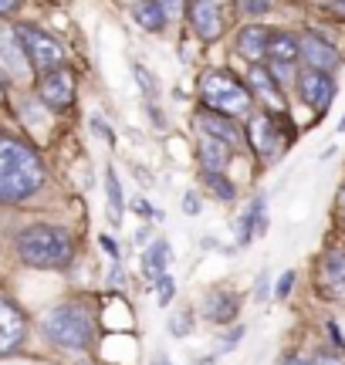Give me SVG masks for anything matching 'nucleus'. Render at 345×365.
Returning a JSON list of instances; mask_svg holds the SVG:
<instances>
[{"mask_svg":"<svg viewBox=\"0 0 345 365\" xmlns=\"http://www.w3.org/2000/svg\"><path fill=\"white\" fill-rule=\"evenodd\" d=\"M302 61L308 68H315V71L332 75L335 68L342 65V54L335 51L329 41H321L319 34H302Z\"/></svg>","mask_w":345,"mask_h":365,"instance_id":"12","label":"nucleus"},{"mask_svg":"<svg viewBox=\"0 0 345 365\" xmlns=\"http://www.w3.org/2000/svg\"><path fill=\"white\" fill-rule=\"evenodd\" d=\"M190 328H193V314L190 312H176L170 318V335H176V339H186Z\"/></svg>","mask_w":345,"mask_h":365,"instance_id":"27","label":"nucleus"},{"mask_svg":"<svg viewBox=\"0 0 345 365\" xmlns=\"http://www.w3.org/2000/svg\"><path fill=\"white\" fill-rule=\"evenodd\" d=\"M200 98H203V108L210 112H220L227 118H240L251 115L254 105V91L247 88V81L234 78L224 68H213L200 78Z\"/></svg>","mask_w":345,"mask_h":365,"instance_id":"4","label":"nucleus"},{"mask_svg":"<svg viewBox=\"0 0 345 365\" xmlns=\"http://www.w3.org/2000/svg\"><path fill=\"white\" fill-rule=\"evenodd\" d=\"M170 240H153L146 247V254H143V271H146L149 281H160L163 274H166V267H170Z\"/></svg>","mask_w":345,"mask_h":365,"instance_id":"18","label":"nucleus"},{"mask_svg":"<svg viewBox=\"0 0 345 365\" xmlns=\"http://www.w3.org/2000/svg\"><path fill=\"white\" fill-rule=\"evenodd\" d=\"M163 4V11L170 14V17H180V14L186 11V0H160Z\"/></svg>","mask_w":345,"mask_h":365,"instance_id":"33","label":"nucleus"},{"mask_svg":"<svg viewBox=\"0 0 345 365\" xmlns=\"http://www.w3.org/2000/svg\"><path fill=\"white\" fill-rule=\"evenodd\" d=\"M308 365H345L339 355H332V352H315L311 359H308Z\"/></svg>","mask_w":345,"mask_h":365,"instance_id":"31","label":"nucleus"},{"mask_svg":"<svg viewBox=\"0 0 345 365\" xmlns=\"http://www.w3.org/2000/svg\"><path fill=\"white\" fill-rule=\"evenodd\" d=\"M197 125L203 135H210L217 143H224L227 149H247V132H240V125L234 118L210 112V108H200L197 112Z\"/></svg>","mask_w":345,"mask_h":365,"instance_id":"8","label":"nucleus"},{"mask_svg":"<svg viewBox=\"0 0 345 365\" xmlns=\"http://www.w3.org/2000/svg\"><path fill=\"white\" fill-rule=\"evenodd\" d=\"M339 4H345V0H339Z\"/></svg>","mask_w":345,"mask_h":365,"instance_id":"43","label":"nucleus"},{"mask_svg":"<svg viewBox=\"0 0 345 365\" xmlns=\"http://www.w3.org/2000/svg\"><path fill=\"white\" fill-rule=\"evenodd\" d=\"M105 196H108V210H112V220H119V217H122V207H125V196H122L119 176H115V170H112V166L105 170Z\"/></svg>","mask_w":345,"mask_h":365,"instance_id":"22","label":"nucleus"},{"mask_svg":"<svg viewBox=\"0 0 345 365\" xmlns=\"http://www.w3.org/2000/svg\"><path fill=\"white\" fill-rule=\"evenodd\" d=\"M38 95L48 108L65 112V108L75 105V75H71L68 68H58V71H51V75H41Z\"/></svg>","mask_w":345,"mask_h":365,"instance_id":"9","label":"nucleus"},{"mask_svg":"<svg viewBox=\"0 0 345 365\" xmlns=\"http://www.w3.org/2000/svg\"><path fill=\"white\" fill-rule=\"evenodd\" d=\"M24 335H27V322L21 314V308L14 301L0 298V355L17 349L24 341Z\"/></svg>","mask_w":345,"mask_h":365,"instance_id":"13","label":"nucleus"},{"mask_svg":"<svg viewBox=\"0 0 345 365\" xmlns=\"http://www.w3.org/2000/svg\"><path fill=\"white\" fill-rule=\"evenodd\" d=\"M183 213H190V217H197V213H200V196L197 193H186L183 196Z\"/></svg>","mask_w":345,"mask_h":365,"instance_id":"35","label":"nucleus"},{"mask_svg":"<svg viewBox=\"0 0 345 365\" xmlns=\"http://www.w3.org/2000/svg\"><path fill=\"white\" fill-rule=\"evenodd\" d=\"M92 129L98 132V135H102L108 145H115V132H112V125H108V122H102V118L95 115V118H92Z\"/></svg>","mask_w":345,"mask_h":365,"instance_id":"30","label":"nucleus"},{"mask_svg":"<svg viewBox=\"0 0 345 365\" xmlns=\"http://www.w3.org/2000/svg\"><path fill=\"white\" fill-rule=\"evenodd\" d=\"M14 247L21 254V261L31 267H65L75 257V240L65 227H54V223H34L24 227Z\"/></svg>","mask_w":345,"mask_h":365,"instance_id":"2","label":"nucleus"},{"mask_svg":"<svg viewBox=\"0 0 345 365\" xmlns=\"http://www.w3.org/2000/svg\"><path fill=\"white\" fill-rule=\"evenodd\" d=\"M17 7V0H0V14H11Z\"/></svg>","mask_w":345,"mask_h":365,"instance_id":"39","label":"nucleus"},{"mask_svg":"<svg viewBox=\"0 0 345 365\" xmlns=\"http://www.w3.org/2000/svg\"><path fill=\"white\" fill-rule=\"evenodd\" d=\"M197 159H200V170H217L224 173L227 159H230V149H227L224 143H217V139H210V135H203L197 145Z\"/></svg>","mask_w":345,"mask_h":365,"instance_id":"20","label":"nucleus"},{"mask_svg":"<svg viewBox=\"0 0 345 365\" xmlns=\"http://www.w3.org/2000/svg\"><path fill=\"white\" fill-rule=\"evenodd\" d=\"M44 335L68 352H85L95 341V314L81 301H65L44 314Z\"/></svg>","mask_w":345,"mask_h":365,"instance_id":"3","label":"nucleus"},{"mask_svg":"<svg viewBox=\"0 0 345 365\" xmlns=\"http://www.w3.org/2000/svg\"><path fill=\"white\" fill-rule=\"evenodd\" d=\"M237 11L244 17H267L274 11V0H237Z\"/></svg>","mask_w":345,"mask_h":365,"instance_id":"25","label":"nucleus"},{"mask_svg":"<svg viewBox=\"0 0 345 365\" xmlns=\"http://www.w3.org/2000/svg\"><path fill=\"white\" fill-rule=\"evenodd\" d=\"M44 182V163L27 143L0 132V203H24Z\"/></svg>","mask_w":345,"mask_h":365,"instance_id":"1","label":"nucleus"},{"mask_svg":"<svg viewBox=\"0 0 345 365\" xmlns=\"http://www.w3.org/2000/svg\"><path fill=\"white\" fill-rule=\"evenodd\" d=\"M302 58V38L294 34H271V44H267V65H284L292 68L294 61Z\"/></svg>","mask_w":345,"mask_h":365,"instance_id":"15","label":"nucleus"},{"mask_svg":"<svg viewBox=\"0 0 345 365\" xmlns=\"http://www.w3.org/2000/svg\"><path fill=\"white\" fill-rule=\"evenodd\" d=\"M200 176H203V182H207V190H210L220 203H234L237 200V186L227 180L224 173H217V170H200Z\"/></svg>","mask_w":345,"mask_h":365,"instance_id":"21","label":"nucleus"},{"mask_svg":"<svg viewBox=\"0 0 345 365\" xmlns=\"http://www.w3.org/2000/svg\"><path fill=\"white\" fill-rule=\"evenodd\" d=\"M190 24L200 41H217L224 31V14L217 0H190Z\"/></svg>","mask_w":345,"mask_h":365,"instance_id":"10","label":"nucleus"},{"mask_svg":"<svg viewBox=\"0 0 345 365\" xmlns=\"http://www.w3.org/2000/svg\"><path fill=\"white\" fill-rule=\"evenodd\" d=\"M133 17L139 27H146L149 34H160L166 31V21H170V14L163 11L160 0H135L133 4Z\"/></svg>","mask_w":345,"mask_h":365,"instance_id":"16","label":"nucleus"},{"mask_svg":"<svg viewBox=\"0 0 345 365\" xmlns=\"http://www.w3.org/2000/svg\"><path fill=\"white\" fill-rule=\"evenodd\" d=\"M153 365H172V362H170V359H156V362H153Z\"/></svg>","mask_w":345,"mask_h":365,"instance_id":"42","label":"nucleus"},{"mask_svg":"<svg viewBox=\"0 0 345 365\" xmlns=\"http://www.w3.org/2000/svg\"><path fill=\"white\" fill-rule=\"evenodd\" d=\"M254 234L264 237L267 234V200L264 196H254Z\"/></svg>","mask_w":345,"mask_h":365,"instance_id":"26","label":"nucleus"},{"mask_svg":"<svg viewBox=\"0 0 345 365\" xmlns=\"http://www.w3.org/2000/svg\"><path fill=\"white\" fill-rule=\"evenodd\" d=\"M240 314V294L230 287H213L210 294L203 298V318L213 325H230L237 322Z\"/></svg>","mask_w":345,"mask_h":365,"instance_id":"11","label":"nucleus"},{"mask_svg":"<svg viewBox=\"0 0 345 365\" xmlns=\"http://www.w3.org/2000/svg\"><path fill=\"white\" fill-rule=\"evenodd\" d=\"M294 129L284 122V115H274V112H261V115L247 118V145L257 153V163H274L281 159V153L288 149Z\"/></svg>","mask_w":345,"mask_h":365,"instance_id":"5","label":"nucleus"},{"mask_svg":"<svg viewBox=\"0 0 345 365\" xmlns=\"http://www.w3.org/2000/svg\"><path fill=\"white\" fill-rule=\"evenodd\" d=\"M319 284H329V287H342L345 284V250L332 247V250H325V254H321Z\"/></svg>","mask_w":345,"mask_h":365,"instance_id":"19","label":"nucleus"},{"mask_svg":"<svg viewBox=\"0 0 345 365\" xmlns=\"http://www.w3.org/2000/svg\"><path fill=\"white\" fill-rule=\"evenodd\" d=\"M267 44H271V34L267 27L261 24H247L237 31V54H244L247 61H261L267 54Z\"/></svg>","mask_w":345,"mask_h":365,"instance_id":"14","label":"nucleus"},{"mask_svg":"<svg viewBox=\"0 0 345 365\" xmlns=\"http://www.w3.org/2000/svg\"><path fill=\"white\" fill-rule=\"evenodd\" d=\"M133 207H135V210H139V213H146V217H153V210H149V207H146V203H143V200H135Z\"/></svg>","mask_w":345,"mask_h":365,"instance_id":"40","label":"nucleus"},{"mask_svg":"<svg viewBox=\"0 0 345 365\" xmlns=\"http://www.w3.org/2000/svg\"><path fill=\"white\" fill-rule=\"evenodd\" d=\"M234 234H237L240 247H244V244H251L254 237H257V234H254V203L237 217V230H234Z\"/></svg>","mask_w":345,"mask_h":365,"instance_id":"24","label":"nucleus"},{"mask_svg":"<svg viewBox=\"0 0 345 365\" xmlns=\"http://www.w3.org/2000/svg\"><path fill=\"white\" fill-rule=\"evenodd\" d=\"M281 365H308V359H305V355H288Z\"/></svg>","mask_w":345,"mask_h":365,"instance_id":"38","label":"nucleus"},{"mask_svg":"<svg viewBox=\"0 0 345 365\" xmlns=\"http://www.w3.org/2000/svg\"><path fill=\"white\" fill-rule=\"evenodd\" d=\"M267 281H271V277H267V274H261V277H257V291H254V294H257V301H264L267 298Z\"/></svg>","mask_w":345,"mask_h":365,"instance_id":"37","label":"nucleus"},{"mask_svg":"<svg viewBox=\"0 0 345 365\" xmlns=\"http://www.w3.org/2000/svg\"><path fill=\"white\" fill-rule=\"evenodd\" d=\"M294 281H298V277H294V271H284V274H281V281H278V287H274V294H278V298L284 301L288 294H292Z\"/></svg>","mask_w":345,"mask_h":365,"instance_id":"29","label":"nucleus"},{"mask_svg":"<svg viewBox=\"0 0 345 365\" xmlns=\"http://www.w3.org/2000/svg\"><path fill=\"white\" fill-rule=\"evenodd\" d=\"M240 339H244V325H240V328H230V331H227V339L220 341V349H234Z\"/></svg>","mask_w":345,"mask_h":365,"instance_id":"34","label":"nucleus"},{"mask_svg":"<svg viewBox=\"0 0 345 365\" xmlns=\"http://www.w3.org/2000/svg\"><path fill=\"white\" fill-rule=\"evenodd\" d=\"M247 88H251L254 95H261L264 102L281 105V85H278V78L267 71V65H251V71H247Z\"/></svg>","mask_w":345,"mask_h":365,"instance_id":"17","label":"nucleus"},{"mask_svg":"<svg viewBox=\"0 0 345 365\" xmlns=\"http://www.w3.org/2000/svg\"><path fill=\"white\" fill-rule=\"evenodd\" d=\"M133 75H135V81H139L143 95H146V102H156V95H160V81L149 75V68L146 65H133Z\"/></svg>","mask_w":345,"mask_h":365,"instance_id":"23","label":"nucleus"},{"mask_svg":"<svg viewBox=\"0 0 345 365\" xmlns=\"http://www.w3.org/2000/svg\"><path fill=\"white\" fill-rule=\"evenodd\" d=\"M298 91H302V102L311 108V112H319L325 115L335 102V81L332 75H325V71H315V68H305L302 75H298Z\"/></svg>","mask_w":345,"mask_h":365,"instance_id":"7","label":"nucleus"},{"mask_svg":"<svg viewBox=\"0 0 345 365\" xmlns=\"http://www.w3.org/2000/svg\"><path fill=\"white\" fill-rule=\"evenodd\" d=\"M156 284V298H160V308H166L172 301V294H176V281H172L170 274H163L160 281H153Z\"/></svg>","mask_w":345,"mask_h":365,"instance_id":"28","label":"nucleus"},{"mask_svg":"<svg viewBox=\"0 0 345 365\" xmlns=\"http://www.w3.org/2000/svg\"><path fill=\"white\" fill-rule=\"evenodd\" d=\"M4 95H7V78L0 75V98H4Z\"/></svg>","mask_w":345,"mask_h":365,"instance_id":"41","label":"nucleus"},{"mask_svg":"<svg viewBox=\"0 0 345 365\" xmlns=\"http://www.w3.org/2000/svg\"><path fill=\"white\" fill-rule=\"evenodd\" d=\"M146 112H149V118H153V125L156 129H166V115H163V108H156V102H146Z\"/></svg>","mask_w":345,"mask_h":365,"instance_id":"32","label":"nucleus"},{"mask_svg":"<svg viewBox=\"0 0 345 365\" xmlns=\"http://www.w3.org/2000/svg\"><path fill=\"white\" fill-rule=\"evenodd\" d=\"M102 247H105V254L112 257V261H122V254H119V244L112 240V237H105L102 234Z\"/></svg>","mask_w":345,"mask_h":365,"instance_id":"36","label":"nucleus"},{"mask_svg":"<svg viewBox=\"0 0 345 365\" xmlns=\"http://www.w3.org/2000/svg\"><path fill=\"white\" fill-rule=\"evenodd\" d=\"M14 34H17V41H21V51H24L27 65L34 68V71H41V75H51V71H58V68H65V48H61L51 34L38 31L34 24H21Z\"/></svg>","mask_w":345,"mask_h":365,"instance_id":"6","label":"nucleus"}]
</instances>
